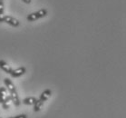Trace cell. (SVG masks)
<instances>
[{
  "label": "cell",
  "instance_id": "obj_13",
  "mask_svg": "<svg viewBox=\"0 0 126 118\" xmlns=\"http://www.w3.org/2000/svg\"><path fill=\"white\" fill-rule=\"evenodd\" d=\"M24 3H26V4H30L32 2V0H22Z\"/></svg>",
  "mask_w": 126,
  "mask_h": 118
},
{
  "label": "cell",
  "instance_id": "obj_7",
  "mask_svg": "<svg viewBox=\"0 0 126 118\" xmlns=\"http://www.w3.org/2000/svg\"><path fill=\"white\" fill-rule=\"evenodd\" d=\"M51 95H52V91L50 89H46L45 90L44 92H42V94L40 95V99L41 101H43L44 103L46 102V101H47L49 99V98L51 97Z\"/></svg>",
  "mask_w": 126,
  "mask_h": 118
},
{
  "label": "cell",
  "instance_id": "obj_2",
  "mask_svg": "<svg viewBox=\"0 0 126 118\" xmlns=\"http://www.w3.org/2000/svg\"><path fill=\"white\" fill-rule=\"evenodd\" d=\"M46 16H47V9L42 8L39 9L38 11H35L34 13L29 14L27 16V17H26V20L28 21V22H34V21L38 20V19L45 17Z\"/></svg>",
  "mask_w": 126,
  "mask_h": 118
},
{
  "label": "cell",
  "instance_id": "obj_8",
  "mask_svg": "<svg viewBox=\"0 0 126 118\" xmlns=\"http://www.w3.org/2000/svg\"><path fill=\"white\" fill-rule=\"evenodd\" d=\"M37 99L34 96H29V97L25 98L23 100V104H26V105H34L35 103H36Z\"/></svg>",
  "mask_w": 126,
  "mask_h": 118
},
{
  "label": "cell",
  "instance_id": "obj_4",
  "mask_svg": "<svg viewBox=\"0 0 126 118\" xmlns=\"http://www.w3.org/2000/svg\"><path fill=\"white\" fill-rule=\"evenodd\" d=\"M11 100L9 93H7L6 87H0V104H4L5 102Z\"/></svg>",
  "mask_w": 126,
  "mask_h": 118
},
{
  "label": "cell",
  "instance_id": "obj_15",
  "mask_svg": "<svg viewBox=\"0 0 126 118\" xmlns=\"http://www.w3.org/2000/svg\"><path fill=\"white\" fill-rule=\"evenodd\" d=\"M0 118H2V117H0Z\"/></svg>",
  "mask_w": 126,
  "mask_h": 118
},
{
  "label": "cell",
  "instance_id": "obj_9",
  "mask_svg": "<svg viewBox=\"0 0 126 118\" xmlns=\"http://www.w3.org/2000/svg\"><path fill=\"white\" fill-rule=\"evenodd\" d=\"M5 7H4V2L0 1V23H4V17H5Z\"/></svg>",
  "mask_w": 126,
  "mask_h": 118
},
{
  "label": "cell",
  "instance_id": "obj_5",
  "mask_svg": "<svg viewBox=\"0 0 126 118\" xmlns=\"http://www.w3.org/2000/svg\"><path fill=\"white\" fill-rule=\"evenodd\" d=\"M26 67L21 66V67H18V68H16V69L12 70V72L10 73V75H11L12 77L17 78V77H20V76H22L23 75H25V74H26Z\"/></svg>",
  "mask_w": 126,
  "mask_h": 118
},
{
  "label": "cell",
  "instance_id": "obj_14",
  "mask_svg": "<svg viewBox=\"0 0 126 118\" xmlns=\"http://www.w3.org/2000/svg\"><path fill=\"white\" fill-rule=\"evenodd\" d=\"M0 1H4V0H0Z\"/></svg>",
  "mask_w": 126,
  "mask_h": 118
},
{
  "label": "cell",
  "instance_id": "obj_11",
  "mask_svg": "<svg viewBox=\"0 0 126 118\" xmlns=\"http://www.w3.org/2000/svg\"><path fill=\"white\" fill-rule=\"evenodd\" d=\"M10 103H11V100H8V101H6V102H5L4 104H2L3 109H5V110L9 109V107H10Z\"/></svg>",
  "mask_w": 126,
  "mask_h": 118
},
{
  "label": "cell",
  "instance_id": "obj_3",
  "mask_svg": "<svg viewBox=\"0 0 126 118\" xmlns=\"http://www.w3.org/2000/svg\"><path fill=\"white\" fill-rule=\"evenodd\" d=\"M4 23H6L9 26H13V27H18L20 26V22L18 19L13 17L11 16H5L4 17Z\"/></svg>",
  "mask_w": 126,
  "mask_h": 118
},
{
  "label": "cell",
  "instance_id": "obj_10",
  "mask_svg": "<svg viewBox=\"0 0 126 118\" xmlns=\"http://www.w3.org/2000/svg\"><path fill=\"white\" fill-rule=\"evenodd\" d=\"M43 104H44L43 101H41L40 99H37L36 103L34 104V112H38V111H40L41 107L43 106Z\"/></svg>",
  "mask_w": 126,
  "mask_h": 118
},
{
  "label": "cell",
  "instance_id": "obj_12",
  "mask_svg": "<svg viewBox=\"0 0 126 118\" xmlns=\"http://www.w3.org/2000/svg\"><path fill=\"white\" fill-rule=\"evenodd\" d=\"M8 118H27L26 115H16V116H11V117H8Z\"/></svg>",
  "mask_w": 126,
  "mask_h": 118
},
{
  "label": "cell",
  "instance_id": "obj_1",
  "mask_svg": "<svg viewBox=\"0 0 126 118\" xmlns=\"http://www.w3.org/2000/svg\"><path fill=\"white\" fill-rule=\"evenodd\" d=\"M4 83H5L6 90L9 92V95H10V98H11V102L15 104V106H19L21 102H20V99H19V96H18V94H17L16 88L14 84H13V82L9 78H5L4 79Z\"/></svg>",
  "mask_w": 126,
  "mask_h": 118
},
{
  "label": "cell",
  "instance_id": "obj_6",
  "mask_svg": "<svg viewBox=\"0 0 126 118\" xmlns=\"http://www.w3.org/2000/svg\"><path fill=\"white\" fill-rule=\"evenodd\" d=\"M0 68L3 70L4 72L7 73V74H10L12 72V67L11 66H9V64H7L6 61L4 60H0Z\"/></svg>",
  "mask_w": 126,
  "mask_h": 118
}]
</instances>
